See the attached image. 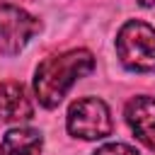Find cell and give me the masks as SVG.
<instances>
[{"mask_svg": "<svg viewBox=\"0 0 155 155\" xmlns=\"http://www.w3.org/2000/svg\"><path fill=\"white\" fill-rule=\"evenodd\" d=\"M92 68H94V58L85 48H75L61 56L44 58L34 73V92L39 97V104L46 109L58 107L65 92L80 78L92 73Z\"/></svg>", "mask_w": 155, "mask_h": 155, "instance_id": "obj_1", "label": "cell"}, {"mask_svg": "<svg viewBox=\"0 0 155 155\" xmlns=\"http://www.w3.org/2000/svg\"><path fill=\"white\" fill-rule=\"evenodd\" d=\"M116 56L133 73H155V29L140 19L126 22L116 34Z\"/></svg>", "mask_w": 155, "mask_h": 155, "instance_id": "obj_2", "label": "cell"}, {"mask_svg": "<svg viewBox=\"0 0 155 155\" xmlns=\"http://www.w3.org/2000/svg\"><path fill=\"white\" fill-rule=\"evenodd\" d=\"M68 133L82 140H102L111 133L109 107L97 97L75 99L68 109Z\"/></svg>", "mask_w": 155, "mask_h": 155, "instance_id": "obj_3", "label": "cell"}, {"mask_svg": "<svg viewBox=\"0 0 155 155\" xmlns=\"http://www.w3.org/2000/svg\"><path fill=\"white\" fill-rule=\"evenodd\" d=\"M41 29L39 19L15 5H0V53L17 56Z\"/></svg>", "mask_w": 155, "mask_h": 155, "instance_id": "obj_4", "label": "cell"}, {"mask_svg": "<svg viewBox=\"0 0 155 155\" xmlns=\"http://www.w3.org/2000/svg\"><path fill=\"white\" fill-rule=\"evenodd\" d=\"M126 121L136 138L155 150V97L150 94H138L126 104Z\"/></svg>", "mask_w": 155, "mask_h": 155, "instance_id": "obj_5", "label": "cell"}, {"mask_svg": "<svg viewBox=\"0 0 155 155\" xmlns=\"http://www.w3.org/2000/svg\"><path fill=\"white\" fill-rule=\"evenodd\" d=\"M34 116L31 99L22 82H0V119L10 124H19Z\"/></svg>", "mask_w": 155, "mask_h": 155, "instance_id": "obj_6", "label": "cell"}, {"mask_svg": "<svg viewBox=\"0 0 155 155\" xmlns=\"http://www.w3.org/2000/svg\"><path fill=\"white\" fill-rule=\"evenodd\" d=\"M44 138L36 128H10L0 143V155H39Z\"/></svg>", "mask_w": 155, "mask_h": 155, "instance_id": "obj_7", "label": "cell"}, {"mask_svg": "<svg viewBox=\"0 0 155 155\" xmlns=\"http://www.w3.org/2000/svg\"><path fill=\"white\" fill-rule=\"evenodd\" d=\"M94 155H140L136 148L126 145V143H107L102 148H97Z\"/></svg>", "mask_w": 155, "mask_h": 155, "instance_id": "obj_8", "label": "cell"}, {"mask_svg": "<svg viewBox=\"0 0 155 155\" xmlns=\"http://www.w3.org/2000/svg\"><path fill=\"white\" fill-rule=\"evenodd\" d=\"M143 7H150V5H155V0H138Z\"/></svg>", "mask_w": 155, "mask_h": 155, "instance_id": "obj_9", "label": "cell"}]
</instances>
